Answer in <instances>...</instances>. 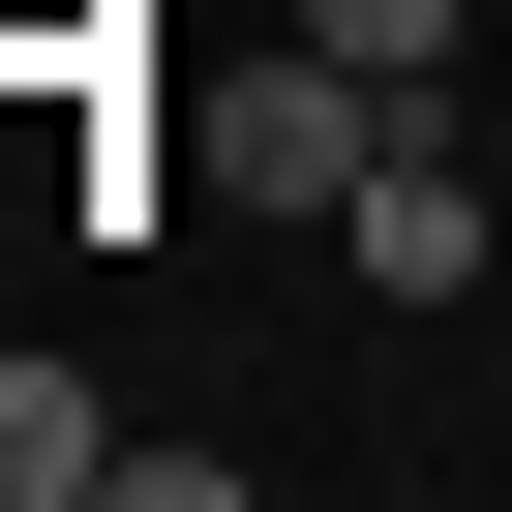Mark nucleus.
<instances>
[{
    "mask_svg": "<svg viewBox=\"0 0 512 512\" xmlns=\"http://www.w3.org/2000/svg\"><path fill=\"white\" fill-rule=\"evenodd\" d=\"M0 512H121V422H91L61 362H0Z\"/></svg>",
    "mask_w": 512,
    "mask_h": 512,
    "instance_id": "f03ea898",
    "label": "nucleus"
},
{
    "mask_svg": "<svg viewBox=\"0 0 512 512\" xmlns=\"http://www.w3.org/2000/svg\"><path fill=\"white\" fill-rule=\"evenodd\" d=\"M302 31H332L362 91H422V61H452V0H302Z\"/></svg>",
    "mask_w": 512,
    "mask_h": 512,
    "instance_id": "7ed1b4c3",
    "label": "nucleus"
},
{
    "mask_svg": "<svg viewBox=\"0 0 512 512\" xmlns=\"http://www.w3.org/2000/svg\"><path fill=\"white\" fill-rule=\"evenodd\" d=\"M482 241H512V211H482V151H452V121H392V151H362V302H482Z\"/></svg>",
    "mask_w": 512,
    "mask_h": 512,
    "instance_id": "f257e3e1",
    "label": "nucleus"
}]
</instances>
